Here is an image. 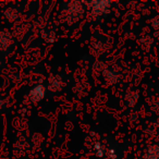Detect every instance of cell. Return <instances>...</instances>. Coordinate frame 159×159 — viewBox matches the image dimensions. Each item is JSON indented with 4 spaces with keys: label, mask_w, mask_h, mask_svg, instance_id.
Instances as JSON below:
<instances>
[{
    "label": "cell",
    "mask_w": 159,
    "mask_h": 159,
    "mask_svg": "<svg viewBox=\"0 0 159 159\" xmlns=\"http://www.w3.org/2000/svg\"><path fill=\"white\" fill-rule=\"evenodd\" d=\"M45 95V89L44 86H36L32 89L31 94H30V98L33 102H39Z\"/></svg>",
    "instance_id": "obj_1"
}]
</instances>
